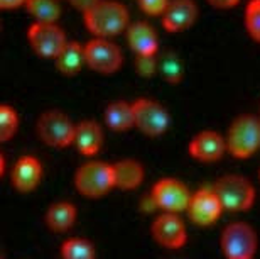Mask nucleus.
<instances>
[{
	"label": "nucleus",
	"instance_id": "16",
	"mask_svg": "<svg viewBox=\"0 0 260 259\" xmlns=\"http://www.w3.org/2000/svg\"><path fill=\"white\" fill-rule=\"evenodd\" d=\"M127 43L135 56L159 53V36L152 25L145 20H137L128 25Z\"/></svg>",
	"mask_w": 260,
	"mask_h": 259
},
{
	"label": "nucleus",
	"instance_id": "11",
	"mask_svg": "<svg viewBox=\"0 0 260 259\" xmlns=\"http://www.w3.org/2000/svg\"><path fill=\"white\" fill-rule=\"evenodd\" d=\"M152 236L160 246L169 247V249H179L186 244L188 236H186V225L179 219L178 214L173 212H164L152 222Z\"/></svg>",
	"mask_w": 260,
	"mask_h": 259
},
{
	"label": "nucleus",
	"instance_id": "31",
	"mask_svg": "<svg viewBox=\"0 0 260 259\" xmlns=\"http://www.w3.org/2000/svg\"><path fill=\"white\" fill-rule=\"evenodd\" d=\"M27 0H0V9L2 10H15L19 7H24Z\"/></svg>",
	"mask_w": 260,
	"mask_h": 259
},
{
	"label": "nucleus",
	"instance_id": "26",
	"mask_svg": "<svg viewBox=\"0 0 260 259\" xmlns=\"http://www.w3.org/2000/svg\"><path fill=\"white\" fill-rule=\"evenodd\" d=\"M243 22H245L248 36L255 43H260V0H248Z\"/></svg>",
	"mask_w": 260,
	"mask_h": 259
},
{
	"label": "nucleus",
	"instance_id": "5",
	"mask_svg": "<svg viewBox=\"0 0 260 259\" xmlns=\"http://www.w3.org/2000/svg\"><path fill=\"white\" fill-rule=\"evenodd\" d=\"M223 209L230 212H245L253 205L255 190L245 176L226 175L216 181L215 188Z\"/></svg>",
	"mask_w": 260,
	"mask_h": 259
},
{
	"label": "nucleus",
	"instance_id": "20",
	"mask_svg": "<svg viewBox=\"0 0 260 259\" xmlns=\"http://www.w3.org/2000/svg\"><path fill=\"white\" fill-rule=\"evenodd\" d=\"M105 124L115 132H127L135 127L134 103L115 100L105 108Z\"/></svg>",
	"mask_w": 260,
	"mask_h": 259
},
{
	"label": "nucleus",
	"instance_id": "2",
	"mask_svg": "<svg viewBox=\"0 0 260 259\" xmlns=\"http://www.w3.org/2000/svg\"><path fill=\"white\" fill-rule=\"evenodd\" d=\"M226 146L233 158H252L260 149V117L242 113L233 119L226 132Z\"/></svg>",
	"mask_w": 260,
	"mask_h": 259
},
{
	"label": "nucleus",
	"instance_id": "6",
	"mask_svg": "<svg viewBox=\"0 0 260 259\" xmlns=\"http://www.w3.org/2000/svg\"><path fill=\"white\" fill-rule=\"evenodd\" d=\"M221 251L226 259H253L257 252V234L245 222H233L221 232Z\"/></svg>",
	"mask_w": 260,
	"mask_h": 259
},
{
	"label": "nucleus",
	"instance_id": "7",
	"mask_svg": "<svg viewBox=\"0 0 260 259\" xmlns=\"http://www.w3.org/2000/svg\"><path fill=\"white\" fill-rule=\"evenodd\" d=\"M86 66L100 75H113L120 70L123 53L108 38H93L85 44Z\"/></svg>",
	"mask_w": 260,
	"mask_h": 259
},
{
	"label": "nucleus",
	"instance_id": "32",
	"mask_svg": "<svg viewBox=\"0 0 260 259\" xmlns=\"http://www.w3.org/2000/svg\"><path fill=\"white\" fill-rule=\"evenodd\" d=\"M258 176H260V173H258Z\"/></svg>",
	"mask_w": 260,
	"mask_h": 259
},
{
	"label": "nucleus",
	"instance_id": "4",
	"mask_svg": "<svg viewBox=\"0 0 260 259\" xmlns=\"http://www.w3.org/2000/svg\"><path fill=\"white\" fill-rule=\"evenodd\" d=\"M36 132L51 148H68L75 144L76 124L61 110H46L36 124Z\"/></svg>",
	"mask_w": 260,
	"mask_h": 259
},
{
	"label": "nucleus",
	"instance_id": "15",
	"mask_svg": "<svg viewBox=\"0 0 260 259\" xmlns=\"http://www.w3.org/2000/svg\"><path fill=\"white\" fill-rule=\"evenodd\" d=\"M43 178V164L34 156H22L12 168V186L17 191L29 193L38 188Z\"/></svg>",
	"mask_w": 260,
	"mask_h": 259
},
{
	"label": "nucleus",
	"instance_id": "27",
	"mask_svg": "<svg viewBox=\"0 0 260 259\" xmlns=\"http://www.w3.org/2000/svg\"><path fill=\"white\" fill-rule=\"evenodd\" d=\"M134 66L142 78H152L159 71V58L157 54H139L135 56Z\"/></svg>",
	"mask_w": 260,
	"mask_h": 259
},
{
	"label": "nucleus",
	"instance_id": "21",
	"mask_svg": "<svg viewBox=\"0 0 260 259\" xmlns=\"http://www.w3.org/2000/svg\"><path fill=\"white\" fill-rule=\"evenodd\" d=\"M76 222V207L70 202H56L46 212V224L54 232H66Z\"/></svg>",
	"mask_w": 260,
	"mask_h": 259
},
{
	"label": "nucleus",
	"instance_id": "9",
	"mask_svg": "<svg viewBox=\"0 0 260 259\" xmlns=\"http://www.w3.org/2000/svg\"><path fill=\"white\" fill-rule=\"evenodd\" d=\"M134 103L135 127L149 137H157L168 131L169 112L162 103L152 98H137Z\"/></svg>",
	"mask_w": 260,
	"mask_h": 259
},
{
	"label": "nucleus",
	"instance_id": "13",
	"mask_svg": "<svg viewBox=\"0 0 260 259\" xmlns=\"http://www.w3.org/2000/svg\"><path fill=\"white\" fill-rule=\"evenodd\" d=\"M188 151L191 158L201 163H215L228 151L226 137L216 131H201L189 141Z\"/></svg>",
	"mask_w": 260,
	"mask_h": 259
},
{
	"label": "nucleus",
	"instance_id": "28",
	"mask_svg": "<svg viewBox=\"0 0 260 259\" xmlns=\"http://www.w3.org/2000/svg\"><path fill=\"white\" fill-rule=\"evenodd\" d=\"M140 10L145 15H152V17H162L171 0H137Z\"/></svg>",
	"mask_w": 260,
	"mask_h": 259
},
{
	"label": "nucleus",
	"instance_id": "24",
	"mask_svg": "<svg viewBox=\"0 0 260 259\" xmlns=\"http://www.w3.org/2000/svg\"><path fill=\"white\" fill-rule=\"evenodd\" d=\"M61 256H63V259H95V247L86 239L73 237V239L63 242Z\"/></svg>",
	"mask_w": 260,
	"mask_h": 259
},
{
	"label": "nucleus",
	"instance_id": "10",
	"mask_svg": "<svg viewBox=\"0 0 260 259\" xmlns=\"http://www.w3.org/2000/svg\"><path fill=\"white\" fill-rule=\"evenodd\" d=\"M154 202L157 204V209H162L164 212H173V214H179V212L188 210L191 195L188 186L183 181L176 178H160L157 183L152 186Z\"/></svg>",
	"mask_w": 260,
	"mask_h": 259
},
{
	"label": "nucleus",
	"instance_id": "17",
	"mask_svg": "<svg viewBox=\"0 0 260 259\" xmlns=\"http://www.w3.org/2000/svg\"><path fill=\"white\" fill-rule=\"evenodd\" d=\"M103 144V131L95 121H83L76 124L75 146L83 156H95L100 153Z\"/></svg>",
	"mask_w": 260,
	"mask_h": 259
},
{
	"label": "nucleus",
	"instance_id": "18",
	"mask_svg": "<svg viewBox=\"0 0 260 259\" xmlns=\"http://www.w3.org/2000/svg\"><path fill=\"white\" fill-rule=\"evenodd\" d=\"M54 63L61 75L64 76L78 75L83 66H86L85 44L78 43V41H68L64 48L61 49V53L54 58Z\"/></svg>",
	"mask_w": 260,
	"mask_h": 259
},
{
	"label": "nucleus",
	"instance_id": "25",
	"mask_svg": "<svg viewBox=\"0 0 260 259\" xmlns=\"http://www.w3.org/2000/svg\"><path fill=\"white\" fill-rule=\"evenodd\" d=\"M19 129V116L15 108L10 105L0 107V141L7 142L10 137L15 136Z\"/></svg>",
	"mask_w": 260,
	"mask_h": 259
},
{
	"label": "nucleus",
	"instance_id": "29",
	"mask_svg": "<svg viewBox=\"0 0 260 259\" xmlns=\"http://www.w3.org/2000/svg\"><path fill=\"white\" fill-rule=\"evenodd\" d=\"M208 4L211 5L213 9H218V10H230V9H235L240 0H206Z\"/></svg>",
	"mask_w": 260,
	"mask_h": 259
},
{
	"label": "nucleus",
	"instance_id": "23",
	"mask_svg": "<svg viewBox=\"0 0 260 259\" xmlns=\"http://www.w3.org/2000/svg\"><path fill=\"white\" fill-rule=\"evenodd\" d=\"M159 73L162 75V78L168 81V83H173V85L181 83L184 76L183 61L174 53L162 54V60H159Z\"/></svg>",
	"mask_w": 260,
	"mask_h": 259
},
{
	"label": "nucleus",
	"instance_id": "30",
	"mask_svg": "<svg viewBox=\"0 0 260 259\" xmlns=\"http://www.w3.org/2000/svg\"><path fill=\"white\" fill-rule=\"evenodd\" d=\"M68 2L71 4V7L73 9H76L78 12H81V14H85L86 10H90L93 5L98 4L100 0H68Z\"/></svg>",
	"mask_w": 260,
	"mask_h": 259
},
{
	"label": "nucleus",
	"instance_id": "8",
	"mask_svg": "<svg viewBox=\"0 0 260 259\" xmlns=\"http://www.w3.org/2000/svg\"><path fill=\"white\" fill-rule=\"evenodd\" d=\"M27 39L36 54L51 60H54L68 43L64 31L58 22H38V20L29 25Z\"/></svg>",
	"mask_w": 260,
	"mask_h": 259
},
{
	"label": "nucleus",
	"instance_id": "14",
	"mask_svg": "<svg viewBox=\"0 0 260 259\" xmlns=\"http://www.w3.org/2000/svg\"><path fill=\"white\" fill-rule=\"evenodd\" d=\"M198 19V4L194 0H171L162 14V27L168 33H183Z\"/></svg>",
	"mask_w": 260,
	"mask_h": 259
},
{
	"label": "nucleus",
	"instance_id": "1",
	"mask_svg": "<svg viewBox=\"0 0 260 259\" xmlns=\"http://www.w3.org/2000/svg\"><path fill=\"white\" fill-rule=\"evenodd\" d=\"M85 27L93 38H115L127 33L130 25V14L127 7L118 0H100L90 10L83 14Z\"/></svg>",
	"mask_w": 260,
	"mask_h": 259
},
{
	"label": "nucleus",
	"instance_id": "12",
	"mask_svg": "<svg viewBox=\"0 0 260 259\" xmlns=\"http://www.w3.org/2000/svg\"><path fill=\"white\" fill-rule=\"evenodd\" d=\"M225 210L218 198L216 191L210 188L198 190L191 195L188 205V215L196 225H211L220 219L221 212Z\"/></svg>",
	"mask_w": 260,
	"mask_h": 259
},
{
	"label": "nucleus",
	"instance_id": "22",
	"mask_svg": "<svg viewBox=\"0 0 260 259\" xmlns=\"http://www.w3.org/2000/svg\"><path fill=\"white\" fill-rule=\"evenodd\" d=\"M24 9L38 22H58L61 17V5L58 0H27Z\"/></svg>",
	"mask_w": 260,
	"mask_h": 259
},
{
	"label": "nucleus",
	"instance_id": "19",
	"mask_svg": "<svg viewBox=\"0 0 260 259\" xmlns=\"http://www.w3.org/2000/svg\"><path fill=\"white\" fill-rule=\"evenodd\" d=\"M115 188L135 190L144 181V166L137 159H122L112 164Z\"/></svg>",
	"mask_w": 260,
	"mask_h": 259
},
{
	"label": "nucleus",
	"instance_id": "3",
	"mask_svg": "<svg viewBox=\"0 0 260 259\" xmlns=\"http://www.w3.org/2000/svg\"><path fill=\"white\" fill-rule=\"evenodd\" d=\"M75 186L86 198H100L115 188L113 166L103 161H88L75 173Z\"/></svg>",
	"mask_w": 260,
	"mask_h": 259
}]
</instances>
